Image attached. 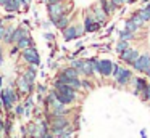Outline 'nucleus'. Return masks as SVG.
Listing matches in <instances>:
<instances>
[{
	"instance_id": "f257e3e1",
	"label": "nucleus",
	"mask_w": 150,
	"mask_h": 138,
	"mask_svg": "<svg viewBox=\"0 0 150 138\" xmlns=\"http://www.w3.org/2000/svg\"><path fill=\"white\" fill-rule=\"evenodd\" d=\"M45 6H47V15H49V18H57V16H62V15H66V13L74 11L73 0H69V2H60V3H45Z\"/></svg>"
},
{
	"instance_id": "f03ea898",
	"label": "nucleus",
	"mask_w": 150,
	"mask_h": 138,
	"mask_svg": "<svg viewBox=\"0 0 150 138\" xmlns=\"http://www.w3.org/2000/svg\"><path fill=\"white\" fill-rule=\"evenodd\" d=\"M82 27H84V32L86 34H95V32H100L102 29V24L95 19V16L92 15L91 8H86L84 13H82V21H81Z\"/></svg>"
},
{
	"instance_id": "7ed1b4c3",
	"label": "nucleus",
	"mask_w": 150,
	"mask_h": 138,
	"mask_svg": "<svg viewBox=\"0 0 150 138\" xmlns=\"http://www.w3.org/2000/svg\"><path fill=\"white\" fill-rule=\"evenodd\" d=\"M20 56L24 63L33 64V66H40V55H39V50H37L36 47H29V48L21 50Z\"/></svg>"
},
{
	"instance_id": "20e7f679",
	"label": "nucleus",
	"mask_w": 150,
	"mask_h": 138,
	"mask_svg": "<svg viewBox=\"0 0 150 138\" xmlns=\"http://www.w3.org/2000/svg\"><path fill=\"white\" fill-rule=\"evenodd\" d=\"M149 66H150V51H144V53H140L139 58L132 63L131 69H132L136 74H142L144 76L145 71L149 69Z\"/></svg>"
},
{
	"instance_id": "39448f33",
	"label": "nucleus",
	"mask_w": 150,
	"mask_h": 138,
	"mask_svg": "<svg viewBox=\"0 0 150 138\" xmlns=\"http://www.w3.org/2000/svg\"><path fill=\"white\" fill-rule=\"evenodd\" d=\"M139 55H140V50H139V48H136V47H132V45H131L129 48H126L124 51H121L118 56H120V61H121V63L131 67L134 61L139 58Z\"/></svg>"
},
{
	"instance_id": "423d86ee",
	"label": "nucleus",
	"mask_w": 150,
	"mask_h": 138,
	"mask_svg": "<svg viewBox=\"0 0 150 138\" xmlns=\"http://www.w3.org/2000/svg\"><path fill=\"white\" fill-rule=\"evenodd\" d=\"M73 18H74V11L66 13V15H62V16H57V18H49V21H50V24H52L55 29L63 31L66 26H69L73 22Z\"/></svg>"
},
{
	"instance_id": "0eeeda50",
	"label": "nucleus",
	"mask_w": 150,
	"mask_h": 138,
	"mask_svg": "<svg viewBox=\"0 0 150 138\" xmlns=\"http://www.w3.org/2000/svg\"><path fill=\"white\" fill-rule=\"evenodd\" d=\"M15 85H16L18 92L23 93V95H33V92L36 90V83L29 82V80L26 79V77L23 76V74H20V77L16 79V82H15Z\"/></svg>"
},
{
	"instance_id": "6e6552de",
	"label": "nucleus",
	"mask_w": 150,
	"mask_h": 138,
	"mask_svg": "<svg viewBox=\"0 0 150 138\" xmlns=\"http://www.w3.org/2000/svg\"><path fill=\"white\" fill-rule=\"evenodd\" d=\"M132 77H134V71L131 69V67H124L123 66L121 72L115 77V82H116L118 87H127L131 83V80H132Z\"/></svg>"
},
{
	"instance_id": "1a4fd4ad",
	"label": "nucleus",
	"mask_w": 150,
	"mask_h": 138,
	"mask_svg": "<svg viewBox=\"0 0 150 138\" xmlns=\"http://www.w3.org/2000/svg\"><path fill=\"white\" fill-rule=\"evenodd\" d=\"M91 11H92V15L95 16V19H97V21L102 24V27H105V26L108 24V21H110V16H108L107 13L103 11V8L100 6V3H98V2H95L94 5L91 6Z\"/></svg>"
},
{
	"instance_id": "9d476101",
	"label": "nucleus",
	"mask_w": 150,
	"mask_h": 138,
	"mask_svg": "<svg viewBox=\"0 0 150 138\" xmlns=\"http://www.w3.org/2000/svg\"><path fill=\"white\" fill-rule=\"evenodd\" d=\"M147 83H149L147 77H144V76H134L129 85H132V93H134V95L139 96L140 92H142V90L147 87Z\"/></svg>"
},
{
	"instance_id": "9b49d317",
	"label": "nucleus",
	"mask_w": 150,
	"mask_h": 138,
	"mask_svg": "<svg viewBox=\"0 0 150 138\" xmlns=\"http://www.w3.org/2000/svg\"><path fill=\"white\" fill-rule=\"evenodd\" d=\"M62 37L65 42H73L76 39H79V34H78V24L71 22L69 26H66L65 29L62 31Z\"/></svg>"
},
{
	"instance_id": "f8f14e48",
	"label": "nucleus",
	"mask_w": 150,
	"mask_h": 138,
	"mask_svg": "<svg viewBox=\"0 0 150 138\" xmlns=\"http://www.w3.org/2000/svg\"><path fill=\"white\" fill-rule=\"evenodd\" d=\"M113 63L115 61L108 60V58H100V77H103V79L111 77V72H113Z\"/></svg>"
},
{
	"instance_id": "ddd939ff",
	"label": "nucleus",
	"mask_w": 150,
	"mask_h": 138,
	"mask_svg": "<svg viewBox=\"0 0 150 138\" xmlns=\"http://www.w3.org/2000/svg\"><path fill=\"white\" fill-rule=\"evenodd\" d=\"M24 35H31L29 27H26L24 24L15 26V29H13V43H16L21 37H24Z\"/></svg>"
},
{
	"instance_id": "4468645a",
	"label": "nucleus",
	"mask_w": 150,
	"mask_h": 138,
	"mask_svg": "<svg viewBox=\"0 0 150 138\" xmlns=\"http://www.w3.org/2000/svg\"><path fill=\"white\" fill-rule=\"evenodd\" d=\"M2 8H4L7 13H20L21 10H23V8H21L20 0H7Z\"/></svg>"
},
{
	"instance_id": "2eb2a0df",
	"label": "nucleus",
	"mask_w": 150,
	"mask_h": 138,
	"mask_svg": "<svg viewBox=\"0 0 150 138\" xmlns=\"http://www.w3.org/2000/svg\"><path fill=\"white\" fill-rule=\"evenodd\" d=\"M13 24H5V32H4V39H2V43L4 45H13Z\"/></svg>"
},
{
	"instance_id": "dca6fc26",
	"label": "nucleus",
	"mask_w": 150,
	"mask_h": 138,
	"mask_svg": "<svg viewBox=\"0 0 150 138\" xmlns=\"http://www.w3.org/2000/svg\"><path fill=\"white\" fill-rule=\"evenodd\" d=\"M97 2L100 3V6L103 8V11L107 13V15L110 16V18H113V16L116 15V11H118V10L115 8V5L110 2V0H97Z\"/></svg>"
},
{
	"instance_id": "f3484780",
	"label": "nucleus",
	"mask_w": 150,
	"mask_h": 138,
	"mask_svg": "<svg viewBox=\"0 0 150 138\" xmlns=\"http://www.w3.org/2000/svg\"><path fill=\"white\" fill-rule=\"evenodd\" d=\"M15 45H16L20 50H24V48H29V47H36V42H34V39L31 37V35H24V37H21Z\"/></svg>"
},
{
	"instance_id": "a211bd4d",
	"label": "nucleus",
	"mask_w": 150,
	"mask_h": 138,
	"mask_svg": "<svg viewBox=\"0 0 150 138\" xmlns=\"http://www.w3.org/2000/svg\"><path fill=\"white\" fill-rule=\"evenodd\" d=\"M23 74L24 77H26L29 82H33V83H36V77H37V66H33V64H28V67L23 71Z\"/></svg>"
},
{
	"instance_id": "6ab92c4d",
	"label": "nucleus",
	"mask_w": 150,
	"mask_h": 138,
	"mask_svg": "<svg viewBox=\"0 0 150 138\" xmlns=\"http://www.w3.org/2000/svg\"><path fill=\"white\" fill-rule=\"evenodd\" d=\"M118 39L120 40H126V42H132L137 39V34L127 31V29H121V31H118Z\"/></svg>"
},
{
	"instance_id": "aec40b11",
	"label": "nucleus",
	"mask_w": 150,
	"mask_h": 138,
	"mask_svg": "<svg viewBox=\"0 0 150 138\" xmlns=\"http://www.w3.org/2000/svg\"><path fill=\"white\" fill-rule=\"evenodd\" d=\"M134 11H136L137 15L140 16V19H142L145 24H149V22H150V10L147 8L145 5H142V6H139V8H136Z\"/></svg>"
},
{
	"instance_id": "412c9836",
	"label": "nucleus",
	"mask_w": 150,
	"mask_h": 138,
	"mask_svg": "<svg viewBox=\"0 0 150 138\" xmlns=\"http://www.w3.org/2000/svg\"><path fill=\"white\" fill-rule=\"evenodd\" d=\"M124 29H127V31H131V32H136V34L140 31V27L132 21V19L129 18V16H127V18L124 19Z\"/></svg>"
},
{
	"instance_id": "4be33fe9",
	"label": "nucleus",
	"mask_w": 150,
	"mask_h": 138,
	"mask_svg": "<svg viewBox=\"0 0 150 138\" xmlns=\"http://www.w3.org/2000/svg\"><path fill=\"white\" fill-rule=\"evenodd\" d=\"M60 74H63V76H66V77H79V72L74 69V67H71V66H66V67H62L60 69Z\"/></svg>"
},
{
	"instance_id": "5701e85b",
	"label": "nucleus",
	"mask_w": 150,
	"mask_h": 138,
	"mask_svg": "<svg viewBox=\"0 0 150 138\" xmlns=\"http://www.w3.org/2000/svg\"><path fill=\"white\" fill-rule=\"evenodd\" d=\"M131 47V42H126V40H120L118 39V42L115 43V51H116V55H120L121 51H124L126 48Z\"/></svg>"
},
{
	"instance_id": "b1692460",
	"label": "nucleus",
	"mask_w": 150,
	"mask_h": 138,
	"mask_svg": "<svg viewBox=\"0 0 150 138\" xmlns=\"http://www.w3.org/2000/svg\"><path fill=\"white\" fill-rule=\"evenodd\" d=\"M129 18H131V19H132V21H134V22H136V24H137V26H139V27H140V31H142V29H144V27H145V26H147V24H145V22H144V21H142V19H140V16H139V15H137V13H136V11H131V15H129Z\"/></svg>"
},
{
	"instance_id": "393cba45",
	"label": "nucleus",
	"mask_w": 150,
	"mask_h": 138,
	"mask_svg": "<svg viewBox=\"0 0 150 138\" xmlns=\"http://www.w3.org/2000/svg\"><path fill=\"white\" fill-rule=\"evenodd\" d=\"M140 98H142V101H145V103H150V82L147 83V87L140 92Z\"/></svg>"
},
{
	"instance_id": "a878e982",
	"label": "nucleus",
	"mask_w": 150,
	"mask_h": 138,
	"mask_svg": "<svg viewBox=\"0 0 150 138\" xmlns=\"http://www.w3.org/2000/svg\"><path fill=\"white\" fill-rule=\"evenodd\" d=\"M11 127H13V119H11V117L5 119V128H4V133L7 135V137H10V135H11Z\"/></svg>"
},
{
	"instance_id": "bb28decb",
	"label": "nucleus",
	"mask_w": 150,
	"mask_h": 138,
	"mask_svg": "<svg viewBox=\"0 0 150 138\" xmlns=\"http://www.w3.org/2000/svg\"><path fill=\"white\" fill-rule=\"evenodd\" d=\"M13 111H15V116H16V117L24 116V106H23V103H16V104H15V108H13Z\"/></svg>"
},
{
	"instance_id": "cd10ccee",
	"label": "nucleus",
	"mask_w": 150,
	"mask_h": 138,
	"mask_svg": "<svg viewBox=\"0 0 150 138\" xmlns=\"http://www.w3.org/2000/svg\"><path fill=\"white\" fill-rule=\"evenodd\" d=\"M81 85H82V90H91L92 88V82L89 77H81Z\"/></svg>"
},
{
	"instance_id": "c85d7f7f",
	"label": "nucleus",
	"mask_w": 150,
	"mask_h": 138,
	"mask_svg": "<svg viewBox=\"0 0 150 138\" xmlns=\"http://www.w3.org/2000/svg\"><path fill=\"white\" fill-rule=\"evenodd\" d=\"M121 69H123V66H121L120 63H113V72H111V77L115 79V77L121 72Z\"/></svg>"
},
{
	"instance_id": "c756f323",
	"label": "nucleus",
	"mask_w": 150,
	"mask_h": 138,
	"mask_svg": "<svg viewBox=\"0 0 150 138\" xmlns=\"http://www.w3.org/2000/svg\"><path fill=\"white\" fill-rule=\"evenodd\" d=\"M44 39H45L47 42H55V34H53L52 31H45L44 32Z\"/></svg>"
},
{
	"instance_id": "7c9ffc66",
	"label": "nucleus",
	"mask_w": 150,
	"mask_h": 138,
	"mask_svg": "<svg viewBox=\"0 0 150 138\" xmlns=\"http://www.w3.org/2000/svg\"><path fill=\"white\" fill-rule=\"evenodd\" d=\"M15 18H16V13H7L2 19H4L5 22H10V21H15Z\"/></svg>"
},
{
	"instance_id": "2f4dec72",
	"label": "nucleus",
	"mask_w": 150,
	"mask_h": 138,
	"mask_svg": "<svg viewBox=\"0 0 150 138\" xmlns=\"http://www.w3.org/2000/svg\"><path fill=\"white\" fill-rule=\"evenodd\" d=\"M36 90H37V95H45V93L49 92L45 85H36Z\"/></svg>"
},
{
	"instance_id": "473e14b6",
	"label": "nucleus",
	"mask_w": 150,
	"mask_h": 138,
	"mask_svg": "<svg viewBox=\"0 0 150 138\" xmlns=\"http://www.w3.org/2000/svg\"><path fill=\"white\" fill-rule=\"evenodd\" d=\"M110 2L111 3H113V5H115V8H116V10H123V0H110Z\"/></svg>"
},
{
	"instance_id": "72a5a7b5",
	"label": "nucleus",
	"mask_w": 150,
	"mask_h": 138,
	"mask_svg": "<svg viewBox=\"0 0 150 138\" xmlns=\"http://www.w3.org/2000/svg\"><path fill=\"white\" fill-rule=\"evenodd\" d=\"M4 32H5V21L0 18V42H2V39H4Z\"/></svg>"
},
{
	"instance_id": "f704fd0d",
	"label": "nucleus",
	"mask_w": 150,
	"mask_h": 138,
	"mask_svg": "<svg viewBox=\"0 0 150 138\" xmlns=\"http://www.w3.org/2000/svg\"><path fill=\"white\" fill-rule=\"evenodd\" d=\"M10 47H11V48H10V56H13V55H18V53L21 51V50H20V48H18L15 43H13V45H10Z\"/></svg>"
},
{
	"instance_id": "c9c22d12",
	"label": "nucleus",
	"mask_w": 150,
	"mask_h": 138,
	"mask_svg": "<svg viewBox=\"0 0 150 138\" xmlns=\"http://www.w3.org/2000/svg\"><path fill=\"white\" fill-rule=\"evenodd\" d=\"M137 0H123V5L126 6V5H134V3H136Z\"/></svg>"
},
{
	"instance_id": "e433bc0d",
	"label": "nucleus",
	"mask_w": 150,
	"mask_h": 138,
	"mask_svg": "<svg viewBox=\"0 0 150 138\" xmlns=\"http://www.w3.org/2000/svg\"><path fill=\"white\" fill-rule=\"evenodd\" d=\"M4 128H5V120L0 117V133H4Z\"/></svg>"
},
{
	"instance_id": "4c0bfd02",
	"label": "nucleus",
	"mask_w": 150,
	"mask_h": 138,
	"mask_svg": "<svg viewBox=\"0 0 150 138\" xmlns=\"http://www.w3.org/2000/svg\"><path fill=\"white\" fill-rule=\"evenodd\" d=\"M113 31H115V24H110V26L107 27V34H111Z\"/></svg>"
},
{
	"instance_id": "58836bf2",
	"label": "nucleus",
	"mask_w": 150,
	"mask_h": 138,
	"mask_svg": "<svg viewBox=\"0 0 150 138\" xmlns=\"http://www.w3.org/2000/svg\"><path fill=\"white\" fill-rule=\"evenodd\" d=\"M40 26H42L44 29H49V27H50V26H52V24H50V21H44V22H42V24H40Z\"/></svg>"
},
{
	"instance_id": "ea45409f",
	"label": "nucleus",
	"mask_w": 150,
	"mask_h": 138,
	"mask_svg": "<svg viewBox=\"0 0 150 138\" xmlns=\"http://www.w3.org/2000/svg\"><path fill=\"white\" fill-rule=\"evenodd\" d=\"M60 2H69V0H47V3H60Z\"/></svg>"
},
{
	"instance_id": "a19ab883",
	"label": "nucleus",
	"mask_w": 150,
	"mask_h": 138,
	"mask_svg": "<svg viewBox=\"0 0 150 138\" xmlns=\"http://www.w3.org/2000/svg\"><path fill=\"white\" fill-rule=\"evenodd\" d=\"M140 137H142V138H147V132L144 130V128H142V130H140Z\"/></svg>"
},
{
	"instance_id": "79ce46f5",
	"label": "nucleus",
	"mask_w": 150,
	"mask_h": 138,
	"mask_svg": "<svg viewBox=\"0 0 150 138\" xmlns=\"http://www.w3.org/2000/svg\"><path fill=\"white\" fill-rule=\"evenodd\" d=\"M144 76H145V77H149V79H150V66H149V69L145 71V74H144Z\"/></svg>"
},
{
	"instance_id": "37998d69",
	"label": "nucleus",
	"mask_w": 150,
	"mask_h": 138,
	"mask_svg": "<svg viewBox=\"0 0 150 138\" xmlns=\"http://www.w3.org/2000/svg\"><path fill=\"white\" fill-rule=\"evenodd\" d=\"M2 85H4V77L0 76V90H2Z\"/></svg>"
},
{
	"instance_id": "c03bdc74",
	"label": "nucleus",
	"mask_w": 150,
	"mask_h": 138,
	"mask_svg": "<svg viewBox=\"0 0 150 138\" xmlns=\"http://www.w3.org/2000/svg\"><path fill=\"white\" fill-rule=\"evenodd\" d=\"M5 2H7V0H0V6H4V5H5Z\"/></svg>"
},
{
	"instance_id": "a18cd8bd",
	"label": "nucleus",
	"mask_w": 150,
	"mask_h": 138,
	"mask_svg": "<svg viewBox=\"0 0 150 138\" xmlns=\"http://www.w3.org/2000/svg\"><path fill=\"white\" fill-rule=\"evenodd\" d=\"M39 2H42V3H47V0H39Z\"/></svg>"
},
{
	"instance_id": "49530a36",
	"label": "nucleus",
	"mask_w": 150,
	"mask_h": 138,
	"mask_svg": "<svg viewBox=\"0 0 150 138\" xmlns=\"http://www.w3.org/2000/svg\"><path fill=\"white\" fill-rule=\"evenodd\" d=\"M145 6H147V8H149V10H150V3H147V5H145Z\"/></svg>"
}]
</instances>
